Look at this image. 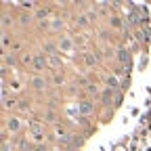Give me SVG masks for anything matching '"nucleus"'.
<instances>
[{
	"label": "nucleus",
	"instance_id": "dca6fc26",
	"mask_svg": "<svg viewBox=\"0 0 151 151\" xmlns=\"http://www.w3.org/2000/svg\"><path fill=\"white\" fill-rule=\"evenodd\" d=\"M0 42H2V48L9 46V34H6V32H2V38H0Z\"/></svg>",
	"mask_w": 151,
	"mask_h": 151
},
{
	"label": "nucleus",
	"instance_id": "9b49d317",
	"mask_svg": "<svg viewBox=\"0 0 151 151\" xmlns=\"http://www.w3.org/2000/svg\"><path fill=\"white\" fill-rule=\"evenodd\" d=\"M118 86H120V84H118V78H113V76H111V78H107V88H111L113 92H116Z\"/></svg>",
	"mask_w": 151,
	"mask_h": 151
},
{
	"label": "nucleus",
	"instance_id": "412c9836",
	"mask_svg": "<svg viewBox=\"0 0 151 151\" xmlns=\"http://www.w3.org/2000/svg\"><path fill=\"white\" fill-rule=\"evenodd\" d=\"M46 120H48V122H55V113H52V111L46 113Z\"/></svg>",
	"mask_w": 151,
	"mask_h": 151
},
{
	"label": "nucleus",
	"instance_id": "423d86ee",
	"mask_svg": "<svg viewBox=\"0 0 151 151\" xmlns=\"http://www.w3.org/2000/svg\"><path fill=\"white\" fill-rule=\"evenodd\" d=\"M78 109H80L82 116H90L94 111V105H92V101H82V103H78Z\"/></svg>",
	"mask_w": 151,
	"mask_h": 151
},
{
	"label": "nucleus",
	"instance_id": "1a4fd4ad",
	"mask_svg": "<svg viewBox=\"0 0 151 151\" xmlns=\"http://www.w3.org/2000/svg\"><path fill=\"white\" fill-rule=\"evenodd\" d=\"M48 27H50L52 32H61V29H63V21H61L59 17H52L50 21H48Z\"/></svg>",
	"mask_w": 151,
	"mask_h": 151
},
{
	"label": "nucleus",
	"instance_id": "a211bd4d",
	"mask_svg": "<svg viewBox=\"0 0 151 151\" xmlns=\"http://www.w3.org/2000/svg\"><path fill=\"white\" fill-rule=\"evenodd\" d=\"M36 15H38V17H40V19H42V17H46V15H48V11H46V9H40V11H38V13H36Z\"/></svg>",
	"mask_w": 151,
	"mask_h": 151
},
{
	"label": "nucleus",
	"instance_id": "4be33fe9",
	"mask_svg": "<svg viewBox=\"0 0 151 151\" xmlns=\"http://www.w3.org/2000/svg\"><path fill=\"white\" fill-rule=\"evenodd\" d=\"M88 92H94V94H97V92H99V88H97V86H92V84H90V86H88Z\"/></svg>",
	"mask_w": 151,
	"mask_h": 151
},
{
	"label": "nucleus",
	"instance_id": "6ab92c4d",
	"mask_svg": "<svg viewBox=\"0 0 151 151\" xmlns=\"http://www.w3.org/2000/svg\"><path fill=\"white\" fill-rule=\"evenodd\" d=\"M111 25H116V27H120V25H122V21H120L118 17H113V19H111Z\"/></svg>",
	"mask_w": 151,
	"mask_h": 151
},
{
	"label": "nucleus",
	"instance_id": "f8f14e48",
	"mask_svg": "<svg viewBox=\"0 0 151 151\" xmlns=\"http://www.w3.org/2000/svg\"><path fill=\"white\" fill-rule=\"evenodd\" d=\"M88 21H90V19H88L86 15H80L78 19H76V25H80V27H84V25H88Z\"/></svg>",
	"mask_w": 151,
	"mask_h": 151
},
{
	"label": "nucleus",
	"instance_id": "5701e85b",
	"mask_svg": "<svg viewBox=\"0 0 151 151\" xmlns=\"http://www.w3.org/2000/svg\"><path fill=\"white\" fill-rule=\"evenodd\" d=\"M21 6H23V9H34V2H23Z\"/></svg>",
	"mask_w": 151,
	"mask_h": 151
},
{
	"label": "nucleus",
	"instance_id": "0eeeda50",
	"mask_svg": "<svg viewBox=\"0 0 151 151\" xmlns=\"http://www.w3.org/2000/svg\"><path fill=\"white\" fill-rule=\"evenodd\" d=\"M118 61L122 65H128L130 63V50L128 48H118Z\"/></svg>",
	"mask_w": 151,
	"mask_h": 151
},
{
	"label": "nucleus",
	"instance_id": "7ed1b4c3",
	"mask_svg": "<svg viewBox=\"0 0 151 151\" xmlns=\"http://www.w3.org/2000/svg\"><path fill=\"white\" fill-rule=\"evenodd\" d=\"M29 132H32V137H34L36 141H40V139L44 137V124H42L40 120H34V122L29 124Z\"/></svg>",
	"mask_w": 151,
	"mask_h": 151
},
{
	"label": "nucleus",
	"instance_id": "f03ea898",
	"mask_svg": "<svg viewBox=\"0 0 151 151\" xmlns=\"http://www.w3.org/2000/svg\"><path fill=\"white\" fill-rule=\"evenodd\" d=\"M57 46H59V50H61V52H67V55H71L76 44H73V40H71L69 36H61V38H59V42H57Z\"/></svg>",
	"mask_w": 151,
	"mask_h": 151
},
{
	"label": "nucleus",
	"instance_id": "2eb2a0df",
	"mask_svg": "<svg viewBox=\"0 0 151 151\" xmlns=\"http://www.w3.org/2000/svg\"><path fill=\"white\" fill-rule=\"evenodd\" d=\"M17 107L21 109V111H27V109H29V103H27L25 99H21V101H19V105H17Z\"/></svg>",
	"mask_w": 151,
	"mask_h": 151
},
{
	"label": "nucleus",
	"instance_id": "aec40b11",
	"mask_svg": "<svg viewBox=\"0 0 151 151\" xmlns=\"http://www.w3.org/2000/svg\"><path fill=\"white\" fill-rule=\"evenodd\" d=\"M113 101H116L113 105H120V103H122V94H120V92H116V99H113Z\"/></svg>",
	"mask_w": 151,
	"mask_h": 151
},
{
	"label": "nucleus",
	"instance_id": "4468645a",
	"mask_svg": "<svg viewBox=\"0 0 151 151\" xmlns=\"http://www.w3.org/2000/svg\"><path fill=\"white\" fill-rule=\"evenodd\" d=\"M0 151H13V145L9 143V139H2V147H0Z\"/></svg>",
	"mask_w": 151,
	"mask_h": 151
},
{
	"label": "nucleus",
	"instance_id": "9d476101",
	"mask_svg": "<svg viewBox=\"0 0 151 151\" xmlns=\"http://www.w3.org/2000/svg\"><path fill=\"white\" fill-rule=\"evenodd\" d=\"M84 63H86V67H94L97 65V57L92 52H84Z\"/></svg>",
	"mask_w": 151,
	"mask_h": 151
},
{
	"label": "nucleus",
	"instance_id": "6e6552de",
	"mask_svg": "<svg viewBox=\"0 0 151 151\" xmlns=\"http://www.w3.org/2000/svg\"><path fill=\"white\" fill-rule=\"evenodd\" d=\"M48 67H50V69H55V71L63 67V61L59 59V55H55V57H48Z\"/></svg>",
	"mask_w": 151,
	"mask_h": 151
},
{
	"label": "nucleus",
	"instance_id": "39448f33",
	"mask_svg": "<svg viewBox=\"0 0 151 151\" xmlns=\"http://www.w3.org/2000/svg\"><path fill=\"white\" fill-rule=\"evenodd\" d=\"M29 86L36 88V90H44L46 88V80L42 78V76H34V78H29Z\"/></svg>",
	"mask_w": 151,
	"mask_h": 151
},
{
	"label": "nucleus",
	"instance_id": "f257e3e1",
	"mask_svg": "<svg viewBox=\"0 0 151 151\" xmlns=\"http://www.w3.org/2000/svg\"><path fill=\"white\" fill-rule=\"evenodd\" d=\"M32 67H34L36 71H44V69L48 67V57H44V52H38V55L34 57V61H32Z\"/></svg>",
	"mask_w": 151,
	"mask_h": 151
},
{
	"label": "nucleus",
	"instance_id": "f3484780",
	"mask_svg": "<svg viewBox=\"0 0 151 151\" xmlns=\"http://www.w3.org/2000/svg\"><path fill=\"white\" fill-rule=\"evenodd\" d=\"M55 84H63V73H57L55 76Z\"/></svg>",
	"mask_w": 151,
	"mask_h": 151
},
{
	"label": "nucleus",
	"instance_id": "ddd939ff",
	"mask_svg": "<svg viewBox=\"0 0 151 151\" xmlns=\"http://www.w3.org/2000/svg\"><path fill=\"white\" fill-rule=\"evenodd\" d=\"M9 23H13V19H11L9 15H2V32H6V27H9Z\"/></svg>",
	"mask_w": 151,
	"mask_h": 151
},
{
	"label": "nucleus",
	"instance_id": "20e7f679",
	"mask_svg": "<svg viewBox=\"0 0 151 151\" xmlns=\"http://www.w3.org/2000/svg\"><path fill=\"white\" fill-rule=\"evenodd\" d=\"M6 130L11 132V134H17V132L21 130V120L19 118H9L6 120Z\"/></svg>",
	"mask_w": 151,
	"mask_h": 151
}]
</instances>
